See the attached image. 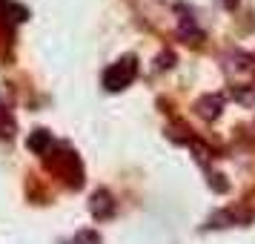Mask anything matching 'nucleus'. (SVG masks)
I'll return each instance as SVG.
<instances>
[{
  "instance_id": "nucleus-4",
  "label": "nucleus",
  "mask_w": 255,
  "mask_h": 244,
  "mask_svg": "<svg viewBox=\"0 0 255 244\" xmlns=\"http://www.w3.org/2000/svg\"><path fill=\"white\" fill-rule=\"evenodd\" d=\"M221 109H224V98L221 95H201L195 101V115L204 118V121L221 118Z\"/></svg>"
},
{
  "instance_id": "nucleus-6",
  "label": "nucleus",
  "mask_w": 255,
  "mask_h": 244,
  "mask_svg": "<svg viewBox=\"0 0 255 244\" xmlns=\"http://www.w3.org/2000/svg\"><path fill=\"white\" fill-rule=\"evenodd\" d=\"M250 221V216H241V213H235V210H218V213H212L207 221V227H215V230H221V227H232L235 221Z\"/></svg>"
},
{
  "instance_id": "nucleus-1",
  "label": "nucleus",
  "mask_w": 255,
  "mask_h": 244,
  "mask_svg": "<svg viewBox=\"0 0 255 244\" xmlns=\"http://www.w3.org/2000/svg\"><path fill=\"white\" fill-rule=\"evenodd\" d=\"M46 167L55 170V173L66 181V187L72 190H81L83 187V167H81V158L75 155L72 150H60L55 152L52 158H46Z\"/></svg>"
},
{
  "instance_id": "nucleus-13",
  "label": "nucleus",
  "mask_w": 255,
  "mask_h": 244,
  "mask_svg": "<svg viewBox=\"0 0 255 244\" xmlns=\"http://www.w3.org/2000/svg\"><path fill=\"white\" fill-rule=\"evenodd\" d=\"M189 147H192V152H195V158H198V164H207L209 161V155H212V152H209V147L207 144H201V141H189Z\"/></svg>"
},
{
  "instance_id": "nucleus-2",
  "label": "nucleus",
  "mask_w": 255,
  "mask_h": 244,
  "mask_svg": "<svg viewBox=\"0 0 255 244\" xmlns=\"http://www.w3.org/2000/svg\"><path fill=\"white\" fill-rule=\"evenodd\" d=\"M135 75H138V58L135 55H124L118 63H112L104 72V86L109 92H121V89H127L129 83L135 81Z\"/></svg>"
},
{
  "instance_id": "nucleus-16",
  "label": "nucleus",
  "mask_w": 255,
  "mask_h": 244,
  "mask_svg": "<svg viewBox=\"0 0 255 244\" xmlns=\"http://www.w3.org/2000/svg\"><path fill=\"white\" fill-rule=\"evenodd\" d=\"M221 3H224V9H230V12L238 9V0H221Z\"/></svg>"
},
{
  "instance_id": "nucleus-5",
  "label": "nucleus",
  "mask_w": 255,
  "mask_h": 244,
  "mask_svg": "<svg viewBox=\"0 0 255 244\" xmlns=\"http://www.w3.org/2000/svg\"><path fill=\"white\" fill-rule=\"evenodd\" d=\"M52 144H55L52 132L40 127V129H32V132H29V138H26V150L35 152V155H46V152L52 150Z\"/></svg>"
},
{
  "instance_id": "nucleus-9",
  "label": "nucleus",
  "mask_w": 255,
  "mask_h": 244,
  "mask_svg": "<svg viewBox=\"0 0 255 244\" xmlns=\"http://www.w3.org/2000/svg\"><path fill=\"white\" fill-rule=\"evenodd\" d=\"M166 135L175 141V144H189L192 141V135H189V129L181 124V121H175L172 127H166Z\"/></svg>"
},
{
  "instance_id": "nucleus-14",
  "label": "nucleus",
  "mask_w": 255,
  "mask_h": 244,
  "mask_svg": "<svg viewBox=\"0 0 255 244\" xmlns=\"http://www.w3.org/2000/svg\"><path fill=\"white\" fill-rule=\"evenodd\" d=\"M175 66V52H161L158 58H155V69L163 72V69H172Z\"/></svg>"
},
{
  "instance_id": "nucleus-15",
  "label": "nucleus",
  "mask_w": 255,
  "mask_h": 244,
  "mask_svg": "<svg viewBox=\"0 0 255 244\" xmlns=\"http://www.w3.org/2000/svg\"><path fill=\"white\" fill-rule=\"evenodd\" d=\"M75 244H101V236L98 230H81L75 236Z\"/></svg>"
},
{
  "instance_id": "nucleus-10",
  "label": "nucleus",
  "mask_w": 255,
  "mask_h": 244,
  "mask_svg": "<svg viewBox=\"0 0 255 244\" xmlns=\"http://www.w3.org/2000/svg\"><path fill=\"white\" fill-rule=\"evenodd\" d=\"M14 135V118L6 106H0V138H12Z\"/></svg>"
},
{
  "instance_id": "nucleus-8",
  "label": "nucleus",
  "mask_w": 255,
  "mask_h": 244,
  "mask_svg": "<svg viewBox=\"0 0 255 244\" xmlns=\"http://www.w3.org/2000/svg\"><path fill=\"white\" fill-rule=\"evenodd\" d=\"M232 98L244 106H255V83H247V86H232Z\"/></svg>"
},
{
  "instance_id": "nucleus-7",
  "label": "nucleus",
  "mask_w": 255,
  "mask_h": 244,
  "mask_svg": "<svg viewBox=\"0 0 255 244\" xmlns=\"http://www.w3.org/2000/svg\"><path fill=\"white\" fill-rule=\"evenodd\" d=\"M178 37H181L184 43H201L207 35H204V32L195 26V17H184V20H181V26H178Z\"/></svg>"
},
{
  "instance_id": "nucleus-11",
  "label": "nucleus",
  "mask_w": 255,
  "mask_h": 244,
  "mask_svg": "<svg viewBox=\"0 0 255 244\" xmlns=\"http://www.w3.org/2000/svg\"><path fill=\"white\" fill-rule=\"evenodd\" d=\"M6 14L12 17L14 23H23V20H29V9H26V6H20V3H12V0H9V6H6Z\"/></svg>"
},
{
  "instance_id": "nucleus-3",
  "label": "nucleus",
  "mask_w": 255,
  "mask_h": 244,
  "mask_svg": "<svg viewBox=\"0 0 255 244\" xmlns=\"http://www.w3.org/2000/svg\"><path fill=\"white\" fill-rule=\"evenodd\" d=\"M89 213H92L98 221H106L115 216V198L109 190H95L92 198H89Z\"/></svg>"
},
{
  "instance_id": "nucleus-12",
  "label": "nucleus",
  "mask_w": 255,
  "mask_h": 244,
  "mask_svg": "<svg viewBox=\"0 0 255 244\" xmlns=\"http://www.w3.org/2000/svg\"><path fill=\"white\" fill-rule=\"evenodd\" d=\"M209 190L218 193V196H224V193H230V181H227L221 173H212L209 175Z\"/></svg>"
}]
</instances>
